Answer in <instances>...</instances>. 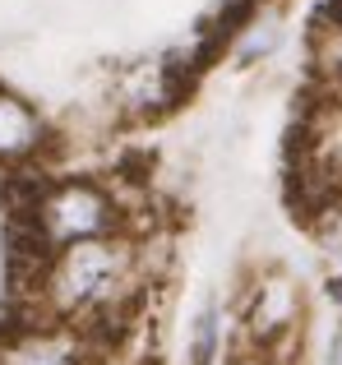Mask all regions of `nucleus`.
<instances>
[{"label":"nucleus","instance_id":"f257e3e1","mask_svg":"<svg viewBox=\"0 0 342 365\" xmlns=\"http://www.w3.org/2000/svg\"><path fill=\"white\" fill-rule=\"evenodd\" d=\"M120 264H125V255H120V245H111L107 236H102V241L65 245V250L51 255L37 292L46 296L56 319H70V314H83V310H102V305L111 301V292H116V282H120Z\"/></svg>","mask_w":342,"mask_h":365},{"label":"nucleus","instance_id":"f03ea898","mask_svg":"<svg viewBox=\"0 0 342 365\" xmlns=\"http://www.w3.org/2000/svg\"><path fill=\"white\" fill-rule=\"evenodd\" d=\"M28 217H33L42 245L56 255V250L79 245V241H102L116 227V204L93 180H61V185L37 195Z\"/></svg>","mask_w":342,"mask_h":365},{"label":"nucleus","instance_id":"7ed1b4c3","mask_svg":"<svg viewBox=\"0 0 342 365\" xmlns=\"http://www.w3.org/2000/svg\"><path fill=\"white\" fill-rule=\"evenodd\" d=\"M42 116L14 93H0V162H24L42 148Z\"/></svg>","mask_w":342,"mask_h":365},{"label":"nucleus","instance_id":"20e7f679","mask_svg":"<svg viewBox=\"0 0 342 365\" xmlns=\"http://www.w3.org/2000/svg\"><path fill=\"white\" fill-rule=\"evenodd\" d=\"M0 365H83V361H79V347L70 338L28 329L0 351Z\"/></svg>","mask_w":342,"mask_h":365},{"label":"nucleus","instance_id":"39448f33","mask_svg":"<svg viewBox=\"0 0 342 365\" xmlns=\"http://www.w3.org/2000/svg\"><path fill=\"white\" fill-rule=\"evenodd\" d=\"M250 329H254V338L291 333V329H296V292H291L287 282H264L259 292H254Z\"/></svg>","mask_w":342,"mask_h":365},{"label":"nucleus","instance_id":"423d86ee","mask_svg":"<svg viewBox=\"0 0 342 365\" xmlns=\"http://www.w3.org/2000/svg\"><path fill=\"white\" fill-rule=\"evenodd\" d=\"M217 361H222V314L213 301H204L195 333H190V365H217Z\"/></svg>","mask_w":342,"mask_h":365},{"label":"nucleus","instance_id":"0eeeda50","mask_svg":"<svg viewBox=\"0 0 342 365\" xmlns=\"http://www.w3.org/2000/svg\"><path fill=\"white\" fill-rule=\"evenodd\" d=\"M273 42H278V33H273V28H264V33L254 28V33L245 37V46H241L236 56H241V65H250L254 56H269V51H273Z\"/></svg>","mask_w":342,"mask_h":365},{"label":"nucleus","instance_id":"6e6552de","mask_svg":"<svg viewBox=\"0 0 342 365\" xmlns=\"http://www.w3.org/2000/svg\"><path fill=\"white\" fill-rule=\"evenodd\" d=\"M328 365H342V329L333 333V342H328Z\"/></svg>","mask_w":342,"mask_h":365}]
</instances>
